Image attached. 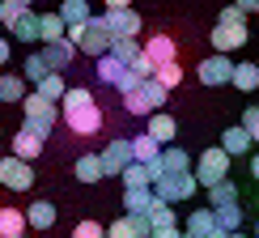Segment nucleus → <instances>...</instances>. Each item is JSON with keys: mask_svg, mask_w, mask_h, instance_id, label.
I'll return each instance as SVG.
<instances>
[{"mask_svg": "<svg viewBox=\"0 0 259 238\" xmlns=\"http://www.w3.org/2000/svg\"><path fill=\"white\" fill-rule=\"evenodd\" d=\"M98 81H106V85H115V90L119 94H127V90H136V77H132V68H127V64H119L111 56V51H106V56L98 60Z\"/></svg>", "mask_w": 259, "mask_h": 238, "instance_id": "0eeeda50", "label": "nucleus"}, {"mask_svg": "<svg viewBox=\"0 0 259 238\" xmlns=\"http://www.w3.org/2000/svg\"><path fill=\"white\" fill-rule=\"evenodd\" d=\"M217 26H246V13H242L238 5H225L221 17H217Z\"/></svg>", "mask_w": 259, "mask_h": 238, "instance_id": "a19ab883", "label": "nucleus"}, {"mask_svg": "<svg viewBox=\"0 0 259 238\" xmlns=\"http://www.w3.org/2000/svg\"><path fill=\"white\" fill-rule=\"evenodd\" d=\"M56 217H60V209H56L51 200L26 204V225H30V230H51V225H56Z\"/></svg>", "mask_w": 259, "mask_h": 238, "instance_id": "6ab92c4d", "label": "nucleus"}, {"mask_svg": "<svg viewBox=\"0 0 259 238\" xmlns=\"http://www.w3.org/2000/svg\"><path fill=\"white\" fill-rule=\"evenodd\" d=\"M230 238H242V234H230Z\"/></svg>", "mask_w": 259, "mask_h": 238, "instance_id": "8fccbe9b", "label": "nucleus"}, {"mask_svg": "<svg viewBox=\"0 0 259 238\" xmlns=\"http://www.w3.org/2000/svg\"><path fill=\"white\" fill-rule=\"evenodd\" d=\"M230 77H234V64H230V56H221V51H212L208 60L196 64V81L200 85H230Z\"/></svg>", "mask_w": 259, "mask_h": 238, "instance_id": "6e6552de", "label": "nucleus"}, {"mask_svg": "<svg viewBox=\"0 0 259 238\" xmlns=\"http://www.w3.org/2000/svg\"><path fill=\"white\" fill-rule=\"evenodd\" d=\"M60 115H64V124H68V132H77V136H98L102 132V106L94 102V94L81 90V85H72L60 98Z\"/></svg>", "mask_w": 259, "mask_h": 238, "instance_id": "f257e3e1", "label": "nucleus"}, {"mask_svg": "<svg viewBox=\"0 0 259 238\" xmlns=\"http://www.w3.org/2000/svg\"><path fill=\"white\" fill-rule=\"evenodd\" d=\"M187 234L191 238H230L217 225V213H212V209H196V213H191V217H187Z\"/></svg>", "mask_w": 259, "mask_h": 238, "instance_id": "f8f14e48", "label": "nucleus"}, {"mask_svg": "<svg viewBox=\"0 0 259 238\" xmlns=\"http://www.w3.org/2000/svg\"><path fill=\"white\" fill-rule=\"evenodd\" d=\"M242 128L251 132V140H259V106H246L242 111Z\"/></svg>", "mask_w": 259, "mask_h": 238, "instance_id": "37998d69", "label": "nucleus"}, {"mask_svg": "<svg viewBox=\"0 0 259 238\" xmlns=\"http://www.w3.org/2000/svg\"><path fill=\"white\" fill-rule=\"evenodd\" d=\"M106 9H132V0H106Z\"/></svg>", "mask_w": 259, "mask_h": 238, "instance_id": "de8ad7c7", "label": "nucleus"}, {"mask_svg": "<svg viewBox=\"0 0 259 238\" xmlns=\"http://www.w3.org/2000/svg\"><path fill=\"white\" fill-rule=\"evenodd\" d=\"M42 140H47V136H38L34 128H21V132L13 136V157H21V162H34V157L42 153Z\"/></svg>", "mask_w": 259, "mask_h": 238, "instance_id": "aec40b11", "label": "nucleus"}, {"mask_svg": "<svg viewBox=\"0 0 259 238\" xmlns=\"http://www.w3.org/2000/svg\"><path fill=\"white\" fill-rule=\"evenodd\" d=\"M0 183L9 191H26V187H34V170H30V162L9 153V157H0Z\"/></svg>", "mask_w": 259, "mask_h": 238, "instance_id": "1a4fd4ad", "label": "nucleus"}, {"mask_svg": "<svg viewBox=\"0 0 259 238\" xmlns=\"http://www.w3.org/2000/svg\"><path fill=\"white\" fill-rule=\"evenodd\" d=\"M77 56V47H72V38H60V43H42V60L51 64V72H64Z\"/></svg>", "mask_w": 259, "mask_h": 238, "instance_id": "f3484780", "label": "nucleus"}, {"mask_svg": "<svg viewBox=\"0 0 259 238\" xmlns=\"http://www.w3.org/2000/svg\"><path fill=\"white\" fill-rule=\"evenodd\" d=\"M149 225H153V230H170V225H179V217H175V209H170L166 200H157L153 213H149Z\"/></svg>", "mask_w": 259, "mask_h": 238, "instance_id": "e433bc0d", "label": "nucleus"}, {"mask_svg": "<svg viewBox=\"0 0 259 238\" xmlns=\"http://www.w3.org/2000/svg\"><path fill=\"white\" fill-rule=\"evenodd\" d=\"M230 179V153L217 145V149H204L200 162H196V183L200 187H217V183Z\"/></svg>", "mask_w": 259, "mask_h": 238, "instance_id": "423d86ee", "label": "nucleus"}, {"mask_svg": "<svg viewBox=\"0 0 259 238\" xmlns=\"http://www.w3.org/2000/svg\"><path fill=\"white\" fill-rule=\"evenodd\" d=\"M166 94H170V90H161L157 81H140L136 90H127V94H123V111H127V115H140V119H149L153 111H161Z\"/></svg>", "mask_w": 259, "mask_h": 238, "instance_id": "7ed1b4c3", "label": "nucleus"}, {"mask_svg": "<svg viewBox=\"0 0 259 238\" xmlns=\"http://www.w3.org/2000/svg\"><path fill=\"white\" fill-rule=\"evenodd\" d=\"M111 56L119 60V64H127V68H132V64L145 56V47H140L136 38H115V43H111Z\"/></svg>", "mask_w": 259, "mask_h": 238, "instance_id": "7c9ffc66", "label": "nucleus"}, {"mask_svg": "<svg viewBox=\"0 0 259 238\" xmlns=\"http://www.w3.org/2000/svg\"><path fill=\"white\" fill-rule=\"evenodd\" d=\"M161 157V145L149 132H140V136H132V162H157Z\"/></svg>", "mask_w": 259, "mask_h": 238, "instance_id": "c756f323", "label": "nucleus"}, {"mask_svg": "<svg viewBox=\"0 0 259 238\" xmlns=\"http://www.w3.org/2000/svg\"><path fill=\"white\" fill-rule=\"evenodd\" d=\"M196 175L191 170H179V175H157L153 179V196L157 200H166V204H179V200H191L196 196Z\"/></svg>", "mask_w": 259, "mask_h": 238, "instance_id": "39448f33", "label": "nucleus"}, {"mask_svg": "<svg viewBox=\"0 0 259 238\" xmlns=\"http://www.w3.org/2000/svg\"><path fill=\"white\" fill-rule=\"evenodd\" d=\"M56 13L64 17V26H68V30H77V26H85V21H90V0H64Z\"/></svg>", "mask_w": 259, "mask_h": 238, "instance_id": "b1692460", "label": "nucleus"}, {"mask_svg": "<svg viewBox=\"0 0 259 238\" xmlns=\"http://www.w3.org/2000/svg\"><path fill=\"white\" fill-rule=\"evenodd\" d=\"M9 34H13L17 43H42V30H38V13H34V9H30V13L21 17L17 26L9 30Z\"/></svg>", "mask_w": 259, "mask_h": 238, "instance_id": "cd10ccee", "label": "nucleus"}, {"mask_svg": "<svg viewBox=\"0 0 259 238\" xmlns=\"http://www.w3.org/2000/svg\"><path fill=\"white\" fill-rule=\"evenodd\" d=\"M234 5H238L242 13H259V0H234Z\"/></svg>", "mask_w": 259, "mask_h": 238, "instance_id": "a18cd8bd", "label": "nucleus"}, {"mask_svg": "<svg viewBox=\"0 0 259 238\" xmlns=\"http://www.w3.org/2000/svg\"><path fill=\"white\" fill-rule=\"evenodd\" d=\"M157 175H161L157 162H127V170H123V187H153Z\"/></svg>", "mask_w": 259, "mask_h": 238, "instance_id": "dca6fc26", "label": "nucleus"}, {"mask_svg": "<svg viewBox=\"0 0 259 238\" xmlns=\"http://www.w3.org/2000/svg\"><path fill=\"white\" fill-rule=\"evenodd\" d=\"M153 234V225H149V217H123L119 221H111L106 225V238H149Z\"/></svg>", "mask_w": 259, "mask_h": 238, "instance_id": "ddd939ff", "label": "nucleus"}, {"mask_svg": "<svg viewBox=\"0 0 259 238\" xmlns=\"http://www.w3.org/2000/svg\"><path fill=\"white\" fill-rule=\"evenodd\" d=\"M145 132L153 136L157 145H170V140H175V132H179V124H175L166 111H153V115H149V128H145Z\"/></svg>", "mask_w": 259, "mask_h": 238, "instance_id": "5701e85b", "label": "nucleus"}, {"mask_svg": "<svg viewBox=\"0 0 259 238\" xmlns=\"http://www.w3.org/2000/svg\"><path fill=\"white\" fill-rule=\"evenodd\" d=\"M26 5H30V0H26Z\"/></svg>", "mask_w": 259, "mask_h": 238, "instance_id": "864d4df0", "label": "nucleus"}, {"mask_svg": "<svg viewBox=\"0 0 259 238\" xmlns=\"http://www.w3.org/2000/svg\"><path fill=\"white\" fill-rule=\"evenodd\" d=\"M0 238H26V213L13 204H0Z\"/></svg>", "mask_w": 259, "mask_h": 238, "instance_id": "412c9836", "label": "nucleus"}, {"mask_svg": "<svg viewBox=\"0 0 259 238\" xmlns=\"http://www.w3.org/2000/svg\"><path fill=\"white\" fill-rule=\"evenodd\" d=\"M183 238H191V234H183Z\"/></svg>", "mask_w": 259, "mask_h": 238, "instance_id": "603ef678", "label": "nucleus"}, {"mask_svg": "<svg viewBox=\"0 0 259 238\" xmlns=\"http://www.w3.org/2000/svg\"><path fill=\"white\" fill-rule=\"evenodd\" d=\"M145 56L153 60V68H161V64H175L179 60V47H175V38H170V34H161V30H157V34L145 43Z\"/></svg>", "mask_w": 259, "mask_h": 238, "instance_id": "4468645a", "label": "nucleus"}, {"mask_svg": "<svg viewBox=\"0 0 259 238\" xmlns=\"http://www.w3.org/2000/svg\"><path fill=\"white\" fill-rule=\"evenodd\" d=\"M149 238H183V234H179V225H170V230H153Z\"/></svg>", "mask_w": 259, "mask_h": 238, "instance_id": "c03bdc74", "label": "nucleus"}, {"mask_svg": "<svg viewBox=\"0 0 259 238\" xmlns=\"http://www.w3.org/2000/svg\"><path fill=\"white\" fill-rule=\"evenodd\" d=\"M251 175H255V179H259V153H255V157H251Z\"/></svg>", "mask_w": 259, "mask_h": 238, "instance_id": "09e8293b", "label": "nucleus"}, {"mask_svg": "<svg viewBox=\"0 0 259 238\" xmlns=\"http://www.w3.org/2000/svg\"><path fill=\"white\" fill-rule=\"evenodd\" d=\"M153 72H157V68H153V60H149V56H140V60L132 64V77H136V81H153Z\"/></svg>", "mask_w": 259, "mask_h": 238, "instance_id": "79ce46f5", "label": "nucleus"}, {"mask_svg": "<svg viewBox=\"0 0 259 238\" xmlns=\"http://www.w3.org/2000/svg\"><path fill=\"white\" fill-rule=\"evenodd\" d=\"M38 30H42V43H60V38H68V26H64L60 13H38Z\"/></svg>", "mask_w": 259, "mask_h": 238, "instance_id": "c85d7f7f", "label": "nucleus"}, {"mask_svg": "<svg viewBox=\"0 0 259 238\" xmlns=\"http://www.w3.org/2000/svg\"><path fill=\"white\" fill-rule=\"evenodd\" d=\"M102 21H106V30H111L115 38H136V34H140V26H145L136 9H106Z\"/></svg>", "mask_w": 259, "mask_h": 238, "instance_id": "9d476101", "label": "nucleus"}, {"mask_svg": "<svg viewBox=\"0 0 259 238\" xmlns=\"http://www.w3.org/2000/svg\"><path fill=\"white\" fill-rule=\"evenodd\" d=\"M72 175H77L81 183H98V179H106V170H102V157H98V153H85V157H77Z\"/></svg>", "mask_w": 259, "mask_h": 238, "instance_id": "a878e982", "label": "nucleus"}, {"mask_svg": "<svg viewBox=\"0 0 259 238\" xmlns=\"http://www.w3.org/2000/svg\"><path fill=\"white\" fill-rule=\"evenodd\" d=\"M234 90H242V94H251L259 90V64H234V77H230Z\"/></svg>", "mask_w": 259, "mask_h": 238, "instance_id": "bb28decb", "label": "nucleus"}, {"mask_svg": "<svg viewBox=\"0 0 259 238\" xmlns=\"http://www.w3.org/2000/svg\"><path fill=\"white\" fill-rule=\"evenodd\" d=\"M26 13H30L26 0H0V26H5V30H13Z\"/></svg>", "mask_w": 259, "mask_h": 238, "instance_id": "2f4dec72", "label": "nucleus"}, {"mask_svg": "<svg viewBox=\"0 0 259 238\" xmlns=\"http://www.w3.org/2000/svg\"><path fill=\"white\" fill-rule=\"evenodd\" d=\"M157 166H161V175H179V170L191 166V157H187V149L166 145V149H161V157H157Z\"/></svg>", "mask_w": 259, "mask_h": 238, "instance_id": "393cba45", "label": "nucleus"}, {"mask_svg": "<svg viewBox=\"0 0 259 238\" xmlns=\"http://www.w3.org/2000/svg\"><path fill=\"white\" fill-rule=\"evenodd\" d=\"M98 157H102V170H106V175H123L127 162H132V140H127V136H115Z\"/></svg>", "mask_w": 259, "mask_h": 238, "instance_id": "9b49d317", "label": "nucleus"}, {"mask_svg": "<svg viewBox=\"0 0 259 238\" xmlns=\"http://www.w3.org/2000/svg\"><path fill=\"white\" fill-rule=\"evenodd\" d=\"M68 38H72V47H77V51H85V56H94V60H102L106 51H111V43H115V34L106 30L102 17H90L85 26L68 30Z\"/></svg>", "mask_w": 259, "mask_h": 238, "instance_id": "f03ea898", "label": "nucleus"}, {"mask_svg": "<svg viewBox=\"0 0 259 238\" xmlns=\"http://www.w3.org/2000/svg\"><path fill=\"white\" fill-rule=\"evenodd\" d=\"M5 64H9V38L0 34V68H5Z\"/></svg>", "mask_w": 259, "mask_h": 238, "instance_id": "49530a36", "label": "nucleus"}, {"mask_svg": "<svg viewBox=\"0 0 259 238\" xmlns=\"http://www.w3.org/2000/svg\"><path fill=\"white\" fill-rule=\"evenodd\" d=\"M212 213H217V225L225 234H238V225H242V209L238 204H221V209H212Z\"/></svg>", "mask_w": 259, "mask_h": 238, "instance_id": "72a5a7b5", "label": "nucleus"}, {"mask_svg": "<svg viewBox=\"0 0 259 238\" xmlns=\"http://www.w3.org/2000/svg\"><path fill=\"white\" fill-rule=\"evenodd\" d=\"M123 204H127V217H149L153 204H157V196H153V187H127Z\"/></svg>", "mask_w": 259, "mask_h": 238, "instance_id": "a211bd4d", "label": "nucleus"}, {"mask_svg": "<svg viewBox=\"0 0 259 238\" xmlns=\"http://www.w3.org/2000/svg\"><path fill=\"white\" fill-rule=\"evenodd\" d=\"M212 47L221 51V56H230V51H238L246 43V26H212Z\"/></svg>", "mask_w": 259, "mask_h": 238, "instance_id": "2eb2a0df", "label": "nucleus"}, {"mask_svg": "<svg viewBox=\"0 0 259 238\" xmlns=\"http://www.w3.org/2000/svg\"><path fill=\"white\" fill-rule=\"evenodd\" d=\"M153 81L161 85V90H175V85L183 81V68H179V60H175V64H161V68L153 72Z\"/></svg>", "mask_w": 259, "mask_h": 238, "instance_id": "4c0bfd02", "label": "nucleus"}, {"mask_svg": "<svg viewBox=\"0 0 259 238\" xmlns=\"http://www.w3.org/2000/svg\"><path fill=\"white\" fill-rule=\"evenodd\" d=\"M21 98H26V81L17 72H5L0 77V102H21Z\"/></svg>", "mask_w": 259, "mask_h": 238, "instance_id": "473e14b6", "label": "nucleus"}, {"mask_svg": "<svg viewBox=\"0 0 259 238\" xmlns=\"http://www.w3.org/2000/svg\"><path fill=\"white\" fill-rule=\"evenodd\" d=\"M72 238H106V225H98V221H77V230H72Z\"/></svg>", "mask_w": 259, "mask_h": 238, "instance_id": "ea45409f", "label": "nucleus"}, {"mask_svg": "<svg viewBox=\"0 0 259 238\" xmlns=\"http://www.w3.org/2000/svg\"><path fill=\"white\" fill-rule=\"evenodd\" d=\"M21 106H26V128H34L38 136H47L51 128L60 124V102H51V98H42V94H26L21 98Z\"/></svg>", "mask_w": 259, "mask_h": 238, "instance_id": "20e7f679", "label": "nucleus"}, {"mask_svg": "<svg viewBox=\"0 0 259 238\" xmlns=\"http://www.w3.org/2000/svg\"><path fill=\"white\" fill-rule=\"evenodd\" d=\"M251 145H255V140H251V132H246L242 124H234V128H225V132H221V149H225V153H230V157L246 153V149H251Z\"/></svg>", "mask_w": 259, "mask_h": 238, "instance_id": "4be33fe9", "label": "nucleus"}, {"mask_svg": "<svg viewBox=\"0 0 259 238\" xmlns=\"http://www.w3.org/2000/svg\"><path fill=\"white\" fill-rule=\"evenodd\" d=\"M47 72H51V64L47 60H42V51H34V56H26V81H42V77H47Z\"/></svg>", "mask_w": 259, "mask_h": 238, "instance_id": "58836bf2", "label": "nucleus"}, {"mask_svg": "<svg viewBox=\"0 0 259 238\" xmlns=\"http://www.w3.org/2000/svg\"><path fill=\"white\" fill-rule=\"evenodd\" d=\"M208 204H212V209H221V204H238V187H234V179L208 187Z\"/></svg>", "mask_w": 259, "mask_h": 238, "instance_id": "f704fd0d", "label": "nucleus"}, {"mask_svg": "<svg viewBox=\"0 0 259 238\" xmlns=\"http://www.w3.org/2000/svg\"><path fill=\"white\" fill-rule=\"evenodd\" d=\"M38 94H42V98H51V102H60L64 94H68V85H64L60 72H47V77L38 81Z\"/></svg>", "mask_w": 259, "mask_h": 238, "instance_id": "c9c22d12", "label": "nucleus"}, {"mask_svg": "<svg viewBox=\"0 0 259 238\" xmlns=\"http://www.w3.org/2000/svg\"><path fill=\"white\" fill-rule=\"evenodd\" d=\"M255 238H259V225H255Z\"/></svg>", "mask_w": 259, "mask_h": 238, "instance_id": "3c124183", "label": "nucleus"}]
</instances>
